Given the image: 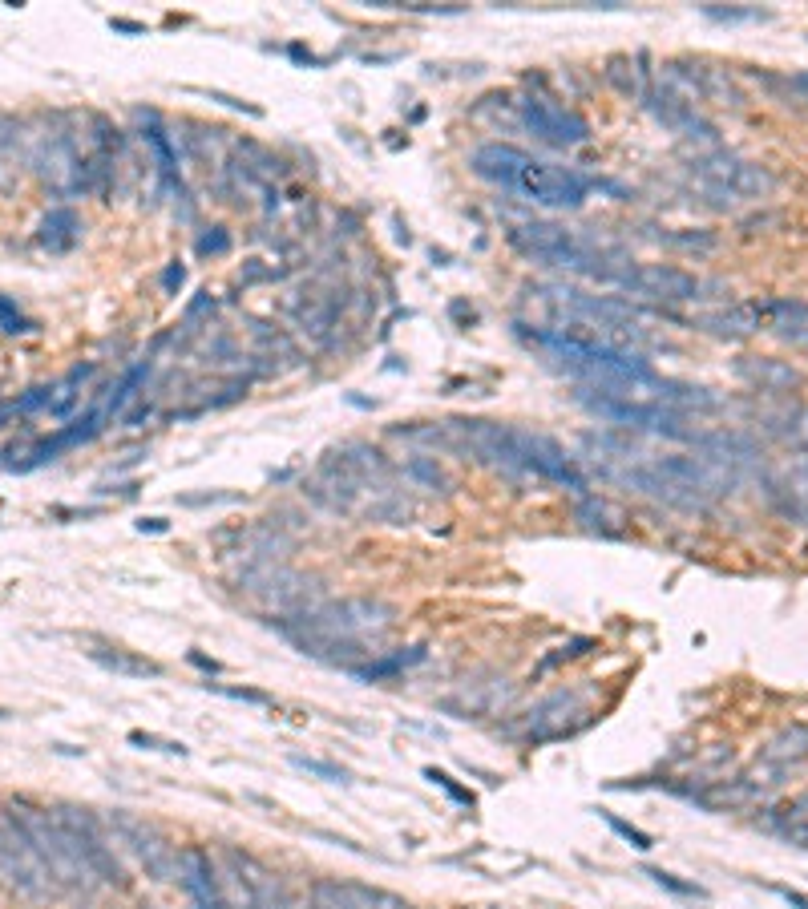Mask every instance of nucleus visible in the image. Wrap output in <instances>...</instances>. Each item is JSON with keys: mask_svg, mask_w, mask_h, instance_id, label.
I'll use <instances>...</instances> for the list:
<instances>
[{"mask_svg": "<svg viewBox=\"0 0 808 909\" xmlns=\"http://www.w3.org/2000/svg\"><path fill=\"white\" fill-rule=\"evenodd\" d=\"M413 663H425V647H409V651H396V655H380V659H372V663H360V667L348 671V675H356V679H364V683H380V679L400 675L404 667H413Z\"/></svg>", "mask_w": 808, "mask_h": 909, "instance_id": "26", "label": "nucleus"}, {"mask_svg": "<svg viewBox=\"0 0 808 909\" xmlns=\"http://www.w3.org/2000/svg\"><path fill=\"white\" fill-rule=\"evenodd\" d=\"M598 817L606 821V825H611V833L615 837H623L631 849H639V853H647L655 841H651V833H643L639 825H631V821H623V817H615V813H606V808H598Z\"/></svg>", "mask_w": 808, "mask_h": 909, "instance_id": "31", "label": "nucleus"}, {"mask_svg": "<svg viewBox=\"0 0 808 909\" xmlns=\"http://www.w3.org/2000/svg\"><path fill=\"white\" fill-rule=\"evenodd\" d=\"M740 376L748 380V384H756L760 392H784V388H796L800 384V372L792 368V364H784V360H744L740 364Z\"/></svg>", "mask_w": 808, "mask_h": 909, "instance_id": "24", "label": "nucleus"}, {"mask_svg": "<svg viewBox=\"0 0 808 909\" xmlns=\"http://www.w3.org/2000/svg\"><path fill=\"white\" fill-rule=\"evenodd\" d=\"M772 497L780 501V510H784L792 522L808 526V453L796 457V461L780 473V481L772 485Z\"/></svg>", "mask_w": 808, "mask_h": 909, "instance_id": "21", "label": "nucleus"}, {"mask_svg": "<svg viewBox=\"0 0 808 909\" xmlns=\"http://www.w3.org/2000/svg\"><path fill=\"white\" fill-rule=\"evenodd\" d=\"M57 821L69 833V841L81 853V861L89 865V873L97 877V885H126V869H122V861H118V853L110 845L106 821H97L89 808H73V804L57 808Z\"/></svg>", "mask_w": 808, "mask_h": 909, "instance_id": "9", "label": "nucleus"}, {"mask_svg": "<svg viewBox=\"0 0 808 909\" xmlns=\"http://www.w3.org/2000/svg\"><path fill=\"white\" fill-rule=\"evenodd\" d=\"M146 372H150V364H134L126 376H122V384L110 392V400H106V421H114V417H126V409L138 400V388H142V380H146Z\"/></svg>", "mask_w": 808, "mask_h": 909, "instance_id": "28", "label": "nucleus"}, {"mask_svg": "<svg viewBox=\"0 0 808 909\" xmlns=\"http://www.w3.org/2000/svg\"><path fill=\"white\" fill-rule=\"evenodd\" d=\"M134 748H142V752H166V756H186V744H178V740H162V736H154V732H130L126 736Z\"/></svg>", "mask_w": 808, "mask_h": 909, "instance_id": "35", "label": "nucleus"}, {"mask_svg": "<svg viewBox=\"0 0 808 909\" xmlns=\"http://www.w3.org/2000/svg\"><path fill=\"white\" fill-rule=\"evenodd\" d=\"M106 829H110V841L122 845L142 869L150 881H178V869H182V849H174V841L154 825V821H142L134 813H122V808H114V813L106 817Z\"/></svg>", "mask_w": 808, "mask_h": 909, "instance_id": "7", "label": "nucleus"}, {"mask_svg": "<svg viewBox=\"0 0 808 909\" xmlns=\"http://www.w3.org/2000/svg\"><path fill=\"white\" fill-rule=\"evenodd\" d=\"M207 691H215V695H227V699H243V703H255V707H267V703H271V695H263V691H251V687H219V683H207Z\"/></svg>", "mask_w": 808, "mask_h": 909, "instance_id": "37", "label": "nucleus"}, {"mask_svg": "<svg viewBox=\"0 0 808 909\" xmlns=\"http://www.w3.org/2000/svg\"><path fill=\"white\" fill-rule=\"evenodd\" d=\"M178 885L186 889L190 909H227V897H223V877H219V861H215L207 849H198V845H186V849H182Z\"/></svg>", "mask_w": 808, "mask_h": 909, "instance_id": "16", "label": "nucleus"}, {"mask_svg": "<svg viewBox=\"0 0 808 909\" xmlns=\"http://www.w3.org/2000/svg\"><path fill=\"white\" fill-rule=\"evenodd\" d=\"M425 780H429V784H437V788H441L453 804H465V808H473V804H477V796H473L469 788H461V784H457L445 768H433V764H429V768H425Z\"/></svg>", "mask_w": 808, "mask_h": 909, "instance_id": "33", "label": "nucleus"}, {"mask_svg": "<svg viewBox=\"0 0 808 909\" xmlns=\"http://www.w3.org/2000/svg\"><path fill=\"white\" fill-rule=\"evenodd\" d=\"M772 893H776V897H784V901H788V905H796V909H808V897H804V893H796V889L772 885Z\"/></svg>", "mask_w": 808, "mask_h": 909, "instance_id": "39", "label": "nucleus"}, {"mask_svg": "<svg viewBox=\"0 0 808 909\" xmlns=\"http://www.w3.org/2000/svg\"><path fill=\"white\" fill-rule=\"evenodd\" d=\"M796 437H800V445H808V413L800 417V425H796Z\"/></svg>", "mask_w": 808, "mask_h": 909, "instance_id": "45", "label": "nucleus"}, {"mask_svg": "<svg viewBox=\"0 0 808 909\" xmlns=\"http://www.w3.org/2000/svg\"><path fill=\"white\" fill-rule=\"evenodd\" d=\"M219 857L243 877L247 897H251V909H291V897H287L283 877H279L271 865H263L255 853H247V849H239V845H223Z\"/></svg>", "mask_w": 808, "mask_h": 909, "instance_id": "15", "label": "nucleus"}, {"mask_svg": "<svg viewBox=\"0 0 808 909\" xmlns=\"http://www.w3.org/2000/svg\"><path fill=\"white\" fill-rule=\"evenodd\" d=\"M166 530H170L166 518H142V522H138V534H166Z\"/></svg>", "mask_w": 808, "mask_h": 909, "instance_id": "40", "label": "nucleus"}, {"mask_svg": "<svg viewBox=\"0 0 808 909\" xmlns=\"http://www.w3.org/2000/svg\"><path fill=\"white\" fill-rule=\"evenodd\" d=\"M574 518H578L586 530H598L602 538H615V534H619V530L611 526V522H619V514L611 510V501L598 497V493H582V497H578Z\"/></svg>", "mask_w": 808, "mask_h": 909, "instance_id": "27", "label": "nucleus"}, {"mask_svg": "<svg viewBox=\"0 0 808 909\" xmlns=\"http://www.w3.org/2000/svg\"><path fill=\"white\" fill-rule=\"evenodd\" d=\"M647 877H651L655 885H663V889L679 893V897H707V893H703V885L683 881V877H675V873H667V869H647Z\"/></svg>", "mask_w": 808, "mask_h": 909, "instance_id": "36", "label": "nucleus"}, {"mask_svg": "<svg viewBox=\"0 0 808 909\" xmlns=\"http://www.w3.org/2000/svg\"><path fill=\"white\" fill-rule=\"evenodd\" d=\"M510 247L550 271H570V275H594V279H619V271L606 263L594 247H586L574 231L554 227V223H522L510 231Z\"/></svg>", "mask_w": 808, "mask_h": 909, "instance_id": "4", "label": "nucleus"}, {"mask_svg": "<svg viewBox=\"0 0 808 909\" xmlns=\"http://www.w3.org/2000/svg\"><path fill=\"white\" fill-rule=\"evenodd\" d=\"M146 138V146L154 150V162H158V170H162V178L170 182V186H178V158H174V146H170V138H166V130L158 126V114H150V130L142 134Z\"/></svg>", "mask_w": 808, "mask_h": 909, "instance_id": "29", "label": "nucleus"}, {"mask_svg": "<svg viewBox=\"0 0 808 909\" xmlns=\"http://www.w3.org/2000/svg\"><path fill=\"white\" fill-rule=\"evenodd\" d=\"M578 404L598 417V421H611V425H623V429H639V433H663V437H683V417L667 404H639V400H619V396H606V392H594V388H582L578 392Z\"/></svg>", "mask_w": 808, "mask_h": 909, "instance_id": "11", "label": "nucleus"}, {"mask_svg": "<svg viewBox=\"0 0 808 909\" xmlns=\"http://www.w3.org/2000/svg\"><path fill=\"white\" fill-rule=\"evenodd\" d=\"M190 663H194V667H202V671H211V675H219V671H223V667H219L215 659H207V655H198V651H190Z\"/></svg>", "mask_w": 808, "mask_h": 909, "instance_id": "42", "label": "nucleus"}, {"mask_svg": "<svg viewBox=\"0 0 808 909\" xmlns=\"http://www.w3.org/2000/svg\"><path fill=\"white\" fill-rule=\"evenodd\" d=\"M522 122H526V130L534 134V138H542V142H550V146H582V142H590V126L574 114V110H566V106H558L554 97H546V93H530L526 101H522Z\"/></svg>", "mask_w": 808, "mask_h": 909, "instance_id": "13", "label": "nucleus"}, {"mask_svg": "<svg viewBox=\"0 0 808 909\" xmlns=\"http://www.w3.org/2000/svg\"><path fill=\"white\" fill-rule=\"evenodd\" d=\"M231 247V239H227V231H219L215 227V235H202L198 239V255H223Z\"/></svg>", "mask_w": 808, "mask_h": 909, "instance_id": "38", "label": "nucleus"}, {"mask_svg": "<svg viewBox=\"0 0 808 909\" xmlns=\"http://www.w3.org/2000/svg\"><path fill=\"white\" fill-rule=\"evenodd\" d=\"M9 813H13L17 825L25 829L29 845L37 849V857H41V865L49 869V877H53L57 889H85V893L97 889V877L89 873V865H85L81 853L73 849V841H69V833L61 829L57 813H49V808H33L29 800H17Z\"/></svg>", "mask_w": 808, "mask_h": 909, "instance_id": "5", "label": "nucleus"}, {"mask_svg": "<svg viewBox=\"0 0 808 909\" xmlns=\"http://www.w3.org/2000/svg\"><path fill=\"white\" fill-rule=\"evenodd\" d=\"M691 186L720 211H736L740 202L760 198L772 190V174L756 162H744L728 150H707L691 158Z\"/></svg>", "mask_w": 808, "mask_h": 909, "instance_id": "6", "label": "nucleus"}, {"mask_svg": "<svg viewBox=\"0 0 808 909\" xmlns=\"http://www.w3.org/2000/svg\"><path fill=\"white\" fill-rule=\"evenodd\" d=\"M0 881H5L25 901L57 897V885H53L49 869L41 865L37 849L29 845V837H25V829L17 825L13 813H0Z\"/></svg>", "mask_w": 808, "mask_h": 909, "instance_id": "8", "label": "nucleus"}, {"mask_svg": "<svg viewBox=\"0 0 808 909\" xmlns=\"http://www.w3.org/2000/svg\"><path fill=\"white\" fill-rule=\"evenodd\" d=\"M89 659H93L97 667L114 671V675H126V679H158V675H162L158 663H150V659H142V655H134V651H122V647H93Z\"/></svg>", "mask_w": 808, "mask_h": 909, "instance_id": "25", "label": "nucleus"}, {"mask_svg": "<svg viewBox=\"0 0 808 909\" xmlns=\"http://www.w3.org/2000/svg\"><path fill=\"white\" fill-rule=\"evenodd\" d=\"M404 473H409L417 485H425V489H449V477L441 473V465L433 457H409V461H404Z\"/></svg>", "mask_w": 808, "mask_h": 909, "instance_id": "30", "label": "nucleus"}, {"mask_svg": "<svg viewBox=\"0 0 808 909\" xmlns=\"http://www.w3.org/2000/svg\"><path fill=\"white\" fill-rule=\"evenodd\" d=\"M110 25H114L118 33H142V25H138V21H122V17H118V21H110Z\"/></svg>", "mask_w": 808, "mask_h": 909, "instance_id": "44", "label": "nucleus"}, {"mask_svg": "<svg viewBox=\"0 0 808 909\" xmlns=\"http://www.w3.org/2000/svg\"><path fill=\"white\" fill-rule=\"evenodd\" d=\"M77 239H81V219H77V211H69V207H53V211L41 219L37 243H41L45 251L61 255V251H69Z\"/></svg>", "mask_w": 808, "mask_h": 909, "instance_id": "23", "label": "nucleus"}, {"mask_svg": "<svg viewBox=\"0 0 808 909\" xmlns=\"http://www.w3.org/2000/svg\"><path fill=\"white\" fill-rule=\"evenodd\" d=\"M97 376V364H73L61 380H53L49 384V417H57V421H65V417H73V409L81 404V388L89 384Z\"/></svg>", "mask_w": 808, "mask_h": 909, "instance_id": "22", "label": "nucleus"}, {"mask_svg": "<svg viewBox=\"0 0 808 909\" xmlns=\"http://www.w3.org/2000/svg\"><path fill=\"white\" fill-rule=\"evenodd\" d=\"M623 291H631L635 299H647V303H691L699 299V279L683 267H671V263H635V267H623L619 279H615Z\"/></svg>", "mask_w": 808, "mask_h": 909, "instance_id": "12", "label": "nucleus"}, {"mask_svg": "<svg viewBox=\"0 0 808 909\" xmlns=\"http://www.w3.org/2000/svg\"><path fill=\"white\" fill-rule=\"evenodd\" d=\"M0 720H9V712H5V707H0Z\"/></svg>", "mask_w": 808, "mask_h": 909, "instance_id": "47", "label": "nucleus"}, {"mask_svg": "<svg viewBox=\"0 0 808 909\" xmlns=\"http://www.w3.org/2000/svg\"><path fill=\"white\" fill-rule=\"evenodd\" d=\"M0 332H5V336H29V332H37V324L17 308L9 295H0Z\"/></svg>", "mask_w": 808, "mask_h": 909, "instance_id": "32", "label": "nucleus"}, {"mask_svg": "<svg viewBox=\"0 0 808 909\" xmlns=\"http://www.w3.org/2000/svg\"><path fill=\"white\" fill-rule=\"evenodd\" d=\"M510 190H518L522 198L538 202V207H550V211H574V207H582V198L590 194V182L578 170H570V166L526 158L522 170L514 174Z\"/></svg>", "mask_w": 808, "mask_h": 909, "instance_id": "10", "label": "nucleus"}, {"mask_svg": "<svg viewBox=\"0 0 808 909\" xmlns=\"http://www.w3.org/2000/svg\"><path fill=\"white\" fill-rule=\"evenodd\" d=\"M142 909H158V905H142Z\"/></svg>", "mask_w": 808, "mask_h": 909, "instance_id": "48", "label": "nucleus"}, {"mask_svg": "<svg viewBox=\"0 0 808 909\" xmlns=\"http://www.w3.org/2000/svg\"><path fill=\"white\" fill-rule=\"evenodd\" d=\"M784 817H788V821H804V817H808V796H800V800H792V804H788V808H784Z\"/></svg>", "mask_w": 808, "mask_h": 909, "instance_id": "41", "label": "nucleus"}, {"mask_svg": "<svg viewBox=\"0 0 808 909\" xmlns=\"http://www.w3.org/2000/svg\"><path fill=\"white\" fill-rule=\"evenodd\" d=\"M449 433H453V445L469 449L481 465L505 477H538V481L566 485L578 497L586 493V477L574 469L566 449L542 433H526L497 421H449Z\"/></svg>", "mask_w": 808, "mask_h": 909, "instance_id": "2", "label": "nucleus"}, {"mask_svg": "<svg viewBox=\"0 0 808 909\" xmlns=\"http://www.w3.org/2000/svg\"><path fill=\"white\" fill-rule=\"evenodd\" d=\"M388 909H409V905H400V901H396V897H392V905H388Z\"/></svg>", "mask_w": 808, "mask_h": 909, "instance_id": "46", "label": "nucleus"}, {"mask_svg": "<svg viewBox=\"0 0 808 909\" xmlns=\"http://www.w3.org/2000/svg\"><path fill=\"white\" fill-rule=\"evenodd\" d=\"M804 81H808V77H804Z\"/></svg>", "mask_w": 808, "mask_h": 909, "instance_id": "49", "label": "nucleus"}, {"mask_svg": "<svg viewBox=\"0 0 808 909\" xmlns=\"http://www.w3.org/2000/svg\"><path fill=\"white\" fill-rule=\"evenodd\" d=\"M699 332L716 336V340H748L756 332H764V299H744L732 303V308H716V312H703L691 320Z\"/></svg>", "mask_w": 808, "mask_h": 909, "instance_id": "17", "label": "nucleus"}, {"mask_svg": "<svg viewBox=\"0 0 808 909\" xmlns=\"http://www.w3.org/2000/svg\"><path fill=\"white\" fill-rule=\"evenodd\" d=\"M396 623V611L384 598H332L316 606H299L287 619H279V635L299 647V655H312L320 663L356 671L372 643H380Z\"/></svg>", "mask_w": 808, "mask_h": 909, "instance_id": "1", "label": "nucleus"}, {"mask_svg": "<svg viewBox=\"0 0 808 909\" xmlns=\"http://www.w3.org/2000/svg\"><path fill=\"white\" fill-rule=\"evenodd\" d=\"M308 909H388V893L368 885H340L320 877L308 893Z\"/></svg>", "mask_w": 808, "mask_h": 909, "instance_id": "18", "label": "nucleus"}, {"mask_svg": "<svg viewBox=\"0 0 808 909\" xmlns=\"http://www.w3.org/2000/svg\"><path fill=\"white\" fill-rule=\"evenodd\" d=\"M182 279H186V271H182V267H166V275H162V283H166V287H182Z\"/></svg>", "mask_w": 808, "mask_h": 909, "instance_id": "43", "label": "nucleus"}, {"mask_svg": "<svg viewBox=\"0 0 808 909\" xmlns=\"http://www.w3.org/2000/svg\"><path fill=\"white\" fill-rule=\"evenodd\" d=\"M808 760V724H788L780 728L764 748H760V760L752 764V772H744L748 780H756L764 792L780 788L792 768H800Z\"/></svg>", "mask_w": 808, "mask_h": 909, "instance_id": "14", "label": "nucleus"}, {"mask_svg": "<svg viewBox=\"0 0 808 909\" xmlns=\"http://www.w3.org/2000/svg\"><path fill=\"white\" fill-rule=\"evenodd\" d=\"M526 158H530V154L518 150V146H510V142H485V146L473 150L469 166H473L477 178H485V182H493V186H505V190H510V182H514V174L522 170Z\"/></svg>", "mask_w": 808, "mask_h": 909, "instance_id": "20", "label": "nucleus"}, {"mask_svg": "<svg viewBox=\"0 0 808 909\" xmlns=\"http://www.w3.org/2000/svg\"><path fill=\"white\" fill-rule=\"evenodd\" d=\"M764 332L780 344L808 352V303L800 299H764Z\"/></svg>", "mask_w": 808, "mask_h": 909, "instance_id": "19", "label": "nucleus"}, {"mask_svg": "<svg viewBox=\"0 0 808 909\" xmlns=\"http://www.w3.org/2000/svg\"><path fill=\"white\" fill-rule=\"evenodd\" d=\"M740 473L716 457H683V453H671V457H655V461H643V465H631L627 469V485L639 489L643 497L659 501V505H671V510H683V514H707L720 497H728L736 489Z\"/></svg>", "mask_w": 808, "mask_h": 909, "instance_id": "3", "label": "nucleus"}, {"mask_svg": "<svg viewBox=\"0 0 808 909\" xmlns=\"http://www.w3.org/2000/svg\"><path fill=\"white\" fill-rule=\"evenodd\" d=\"M291 764L295 768H303V772H312V776H320V780H332V784H348L352 776L340 768V764H328V760H312V756H291Z\"/></svg>", "mask_w": 808, "mask_h": 909, "instance_id": "34", "label": "nucleus"}]
</instances>
